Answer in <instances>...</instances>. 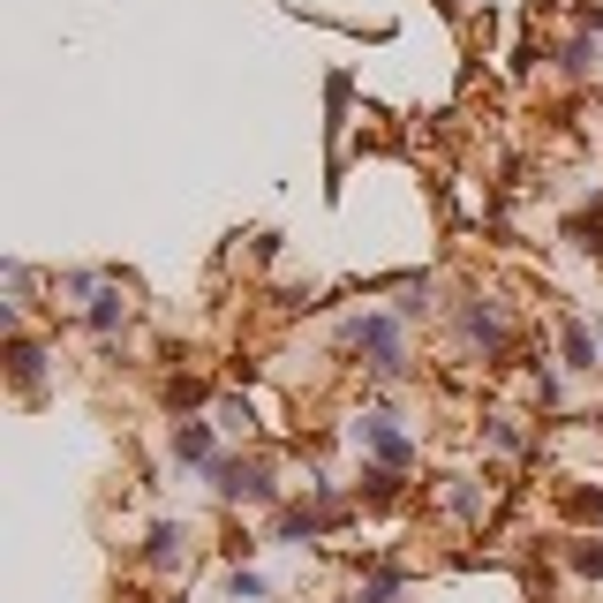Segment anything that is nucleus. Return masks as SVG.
Here are the masks:
<instances>
[{"mask_svg":"<svg viewBox=\"0 0 603 603\" xmlns=\"http://www.w3.org/2000/svg\"><path fill=\"white\" fill-rule=\"evenodd\" d=\"M559 347H565V370H603V347L589 340V325H565Z\"/></svg>","mask_w":603,"mask_h":603,"instance_id":"0eeeda50","label":"nucleus"},{"mask_svg":"<svg viewBox=\"0 0 603 603\" xmlns=\"http://www.w3.org/2000/svg\"><path fill=\"white\" fill-rule=\"evenodd\" d=\"M340 340H347V355H362V370H370V378H392V370L408 362L400 317H378V309H370V317H355V325H347Z\"/></svg>","mask_w":603,"mask_h":603,"instance_id":"f257e3e1","label":"nucleus"},{"mask_svg":"<svg viewBox=\"0 0 603 603\" xmlns=\"http://www.w3.org/2000/svg\"><path fill=\"white\" fill-rule=\"evenodd\" d=\"M144 559L167 573V565H181V559H189V536H181L173 520H159V528H151V543H144Z\"/></svg>","mask_w":603,"mask_h":603,"instance_id":"423d86ee","label":"nucleus"},{"mask_svg":"<svg viewBox=\"0 0 603 603\" xmlns=\"http://www.w3.org/2000/svg\"><path fill=\"white\" fill-rule=\"evenodd\" d=\"M461 332H468V340L483 347V355H506V340H514V325H506V309H498V302H483V295H475L468 309H461Z\"/></svg>","mask_w":603,"mask_h":603,"instance_id":"f03ea898","label":"nucleus"},{"mask_svg":"<svg viewBox=\"0 0 603 603\" xmlns=\"http://www.w3.org/2000/svg\"><path fill=\"white\" fill-rule=\"evenodd\" d=\"M279 536H287V543H309V536H317V514L287 506V514H279Z\"/></svg>","mask_w":603,"mask_h":603,"instance_id":"9b49d317","label":"nucleus"},{"mask_svg":"<svg viewBox=\"0 0 603 603\" xmlns=\"http://www.w3.org/2000/svg\"><path fill=\"white\" fill-rule=\"evenodd\" d=\"M392 596H400V573H392V565H378V573H370V589H362L355 603H392Z\"/></svg>","mask_w":603,"mask_h":603,"instance_id":"f8f14e48","label":"nucleus"},{"mask_svg":"<svg viewBox=\"0 0 603 603\" xmlns=\"http://www.w3.org/2000/svg\"><path fill=\"white\" fill-rule=\"evenodd\" d=\"M219 431H250V400H219Z\"/></svg>","mask_w":603,"mask_h":603,"instance_id":"2eb2a0df","label":"nucleus"},{"mask_svg":"<svg viewBox=\"0 0 603 603\" xmlns=\"http://www.w3.org/2000/svg\"><path fill=\"white\" fill-rule=\"evenodd\" d=\"M362 445L378 453V468H408V461H415V445L392 431V415H362Z\"/></svg>","mask_w":603,"mask_h":603,"instance_id":"20e7f679","label":"nucleus"},{"mask_svg":"<svg viewBox=\"0 0 603 603\" xmlns=\"http://www.w3.org/2000/svg\"><path fill=\"white\" fill-rule=\"evenodd\" d=\"M167 400H173V408H197V400H204V385H197V378H173Z\"/></svg>","mask_w":603,"mask_h":603,"instance_id":"dca6fc26","label":"nucleus"},{"mask_svg":"<svg viewBox=\"0 0 603 603\" xmlns=\"http://www.w3.org/2000/svg\"><path fill=\"white\" fill-rule=\"evenodd\" d=\"M573 565H581L589 581H603V543H581V551H573Z\"/></svg>","mask_w":603,"mask_h":603,"instance_id":"f3484780","label":"nucleus"},{"mask_svg":"<svg viewBox=\"0 0 603 603\" xmlns=\"http://www.w3.org/2000/svg\"><path fill=\"white\" fill-rule=\"evenodd\" d=\"M362 498H370V506L400 498V468H362Z\"/></svg>","mask_w":603,"mask_h":603,"instance_id":"9d476101","label":"nucleus"},{"mask_svg":"<svg viewBox=\"0 0 603 603\" xmlns=\"http://www.w3.org/2000/svg\"><path fill=\"white\" fill-rule=\"evenodd\" d=\"M8 370H15V385H23V392H39V370H45V355H39L31 340H15V347H8Z\"/></svg>","mask_w":603,"mask_h":603,"instance_id":"6e6552de","label":"nucleus"},{"mask_svg":"<svg viewBox=\"0 0 603 603\" xmlns=\"http://www.w3.org/2000/svg\"><path fill=\"white\" fill-rule=\"evenodd\" d=\"M212 483H219V498H272V475H264V461H219Z\"/></svg>","mask_w":603,"mask_h":603,"instance_id":"7ed1b4c3","label":"nucleus"},{"mask_svg":"<svg viewBox=\"0 0 603 603\" xmlns=\"http://www.w3.org/2000/svg\"><path fill=\"white\" fill-rule=\"evenodd\" d=\"M226 596H234V603H257V596H264V573H250V565H234V581H226Z\"/></svg>","mask_w":603,"mask_h":603,"instance_id":"ddd939ff","label":"nucleus"},{"mask_svg":"<svg viewBox=\"0 0 603 603\" xmlns=\"http://www.w3.org/2000/svg\"><path fill=\"white\" fill-rule=\"evenodd\" d=\"M565 514L573 520H603V490H565Z\"/></svg>","mask_w":603,"mask_h":603,"instance_id":"4468645a","label":"nucleus"},{"mask_svg":"<svg viewBox=\"0 0 603 603\" xmlns=\"http://www.w3.org/2000/svg\"><path fill=\"white\" fill-rule=\"evenodd\" d=\"M121 317H129V302H121V287H98V295H91V325H98V332H114Z\"/></svg>","mask_w":603,"mask_h":603,"instance_id":"1a4fd4ad","label":"nucleus"},{"mask_svg":"<svg viewBox=\"0 0 603 603\" xmlns=\"http://www.w3.org/2000/svg\"><path fill=\"white\" fill-rule=\"evenodd\" d=\"M173 461H181V468H219L212 423H173Z\"/></svg>","mask_w":603,"mask_h":603,"instance_id":"39448f33","label":"nucleus"}]
</instances>
